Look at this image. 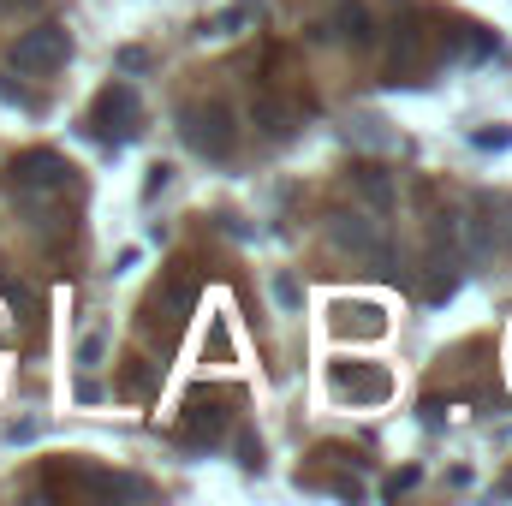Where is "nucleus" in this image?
<instances>
[{
  "label": "nucleus",
  "mask_w": 512,
  "mask_h": 506,
  "mask_svg": "<svg viewBox=\"0 0 512 506\" xmlns=\"http://www.w3.org/2000/svg\"><path fill=\"white\" fill-rule=\"evenodd\" d=\"M179 137H185V149H191V155H203V161H227V155H233V143H239L233 108H227V102H215V96L185 102V108H179Z\"/></svg>",
  "instance_id": "nucleus-1"
},
{
  "label": "nucleus",
  "mask_w": 512,
  "mask_h": 506,
  "mask_svg": "<svg viewBox=\"0 0 512 506\" xmlns=\"http://www.w3.org/2000/svg\"><path fill=\"white\" fill-rule=\"evenodd\" d=\"M6 60L18 78H54L72 60V36H66V24H30V30H18Z\"/></svg>",
  "instance_id": "nucleus-2"
},
{
  "label": "nucleus",
  "mask_w": 512,
  "mask_h": 506,
  "mask_svg": "<svg viewBox=\"0 0 512 506\" xmlns=\"http://www.w3.org/2000/svg\"><path fill=\"white\" fill-rule=\"evenodd\" d=\"M328 233H334V245L340 251H352L358 262H370V268H393V239H387L382 215H370V209H340L334 221H328Z\"/></svg>",
  "instance_id": "nucleus-3"
},
{
  "label": "nucleus",
  "mask_w": 512,
  "mask_h": 506,
  "mask_svg": "<svg viewBox=\"0 0 512 506\" xmlns=\"http://www.w3.org/2000/svg\"><path fill=\"white\" fill-rule=\"evenodd\" d=\"M137 120H143L137 90H131V84H108V90L96 96V108H90V137L120 149V143H131V137H137Z\"/></svg>",
  "instance_id": "nucleus-4"
},
{
  "label": "nucleus",
  "mask_w": 512,
  "mask_h": 506,
  "mask_svg": "<svg viewBox=\"0 0 512 506\" xmlns=\"http://www.w3.org/2000/svg\"><path fill=\"white\" fill-rule=\"evenodd\" d=\"M72 185V161L54 149H30L12 161V197H60Z\"/></svg>",
  "instance_id": "nucleus-5"
},
{
  "label": "nucleus",
  "mask_w": 512,
  "mask_h": 506,
  "mask_svg": "<svg viewBox=\"0 0 512 506\" xmlns=\"http://www.w3.org/2000/svg\"><path fill=\"white\" fill-rule=\"evenodd\" d=\"M227 405H239V393H191L185 411H179V435H185L191 447H215V441L233 429Z\"/></svg>",
  "instance_id": "nucleus-6"
},
{
  "label": "nucleus",
  "mask_w": 512,
  "mask_h": 506,
  "mask_svg": "<svg viewBox=\"0 0 512 506\" xmlns=\"http://www.w3.org/2000/svg\"><path fill=\"white\" fill-rule=\"evenodd\" d=\"M334 393H346L352 405H376L393 393V376L382 364H334Z\"/></svg>",
  "instance_id": "nucleus-7"
},
{
  "label": "nucleus",
  "mask_w": 512,
  "mask_h": 506,
  "mask_svg": "<svg viewBox=\"0 0 512 506\" xmlns=\"http://www.w3.org/2000/svg\"><path fill=\"white\" fill-rule=\"evenodd\" d=\"M423 72H429L423 30H417V24H399V36H393V54H387V84H423Z\"/></svg>",
  "instance_id": "nucleus-8"
},
{
  "label": "nucleus",
  "mask_w": 512,
  "mask_h": 506,
  "mask_svg": "<svg viewBox=\"0 0 512 506\" xmlns=\"http://www.w3.org/2000/svg\"><path fill=\"white\" fill-rule=\"evenodd\" d=\"M352 191H358V203L370 215H393V203H399V179L387 173L382 161H358L352 167Z\"/></svg>",
  "instance_id": "nucleus-9"
},
{
  "label": "nucleus",
  "mask_w": 512,
  "mask_h": 506,
  "mask_svg": "<svg viewBox=\"0 0 512 506\" xmlns=\"http://www.w3.org/2000/svg\"><path fill=\"white\" fill-rule=\"evenodd\" d=\"M328 30L346 42V48H376V18H370V6H358V0H346V6H334V18H328Z\"/></svg>",
  "instance_id": "nucleus-10"
},
{
  "label": "nucleus",
  "mask_w": 512,
  "mask_h": 506,
  "mask_svg": "<svg viewBox=\"0 0 512 506\" xmlns=\"http://www.w3.org/2000/svg\"><path fill=\"white\" fill-rule=\"evenodd\" d=\"M161 304H167L173 322H185V316L197 310V268H191V262H173V274H167V286H161Z\"/></svg>",
  "instance_id": "nucleus-11"
},
{
  "label": "nucleus",
  "mask_w": 512,
  "mask_h": 506,
  "mask_svg": "<svg viewBox=\"0 0 512 506\" xmlns=\"http://www.w3.org/2000/svg\"><path fill=\"white\" fill-rule=\"evenodd\" d=\"M256 126L268 137H292L298 131V108H286L280 96H256Z\"/></svg>",
  "instance_id": "nucleus-12"
},
{
  "label": "nucleus",
  "mask_w": 512,
  "mask_h": 506,
  "mask_svg": "<svg viewBox=\"0 0 512 506\" xmlns=\"http://www.w3.org/2000/svg\"><path fill=\"white\" fill-rule=\"evenodd\" d=\"M102 358H108V328H84V340H78V370H84V393H96V370H102Z\"/></svg>",
  "instance_id": "nucleus-13"
},
{
  "label": "nucleus",
  "mask_w": 512,
  "mask_h": 506,
  "mask_svg": "<svg viewBox=\"0 0 512 506\" xmlns=\"http://www.w3.org/2000/svg\"><path fill=\"white\" fill-rule=\"evenodd\" d=\"M149 387H155V364H143V358H137V364L126 370V393H149Z\"/></svg>",
  "instance_id": "nucleus-14"
},
{
  "label": "nucleus",
  "mask_w": 512,
  "mask_h": 506,
  "mask_svg": "<svg viewBox=\"0 0 512 506\" xmlns=\"http://www.w3.org/2000/svg\"><path fill=\"white\" fill-rule=\"evenodd\" d=\"M274 298H280L286 310H298V304H304V292H298V280H292V274H274Z\"/></svg>",
  "instance_id": "nucleus-15"
},
{
  "label": "nucleus",
  "mask_w": 512,
  "mask_h": 506,
  "mask_svg": "<svg viewBox=\"0 0 512 506\" xmlns=\"http://www.w3.org/2000/svg\"><path fill=\"white\" fill-rule=\"evenodd\" d=\"M239 465H262V441H256V435H239Z\"/></svg>",
  "instance_id": "nucleus-16"
},
{
  "label": "nucleus",
  "mask_w": 512,
  "mask_h": 506,
  "mask_svg": "<svg viewBox=\"0 0 512 506\" xmlns=\"http://www.w3.org/2000/svg\"><path fill=\"white\" fill-rule=\"evenodd\" d=\"M495 495H501V501H512V471L501 477V483H495Z\"/></svg>",
  "instance_id": "nucleus-17"
}]
</instances>
